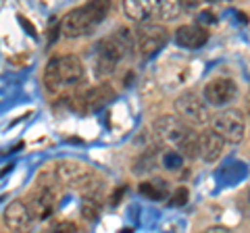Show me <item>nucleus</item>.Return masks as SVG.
<instances>
[{
	"mask_svg": "<svg viewBox=\"0 0 250 233\" xmlns=\"http://www.w3.org/2000/svg\"><path fill=\"white\" fill-rule=\"evenodd\" d=\"M152 129L156 137L163 139L169 146H173V148H177L184 158L194 160L200 156L198 134H194V129L186 121L177 119L173 115H163L152 123Z\"/></svg>",
	"mask_w": 250,
	"mask_h": 233,
	"instance_id": "nucleus-1",
	"label": "nucleus"
},
{
	"mask_svg": "<svg viewBox=\"0 0 250 233\" xmlns=\"http://www.w3.org/2000/svg\"><path fill=\"white\" fill-rule=\"evenodd\" d=\"M85 77L83 63L75 54L52 57L44 69V85L50 94H61L71 88H77Z\"/></svg>",
	"mask_w": 250,
	"mask_h": 233,
	"instance_id": "nucleus-2",
	"label": "nucleus"
},
{
	"mask_svg": "<svg viewBox=\"0 0 250 233\" xmlns=\"http://www.w3.org/2000/svg\"><path fill=\"white\" fill-rule=\"evenodd\" d=\"M136 50V36H131L129 27H117L115 32L103 38L96 46V75L104 77L115 71L119 60Z\"/></svg>",
	"mask_w": 250,
	"mask_h": 233,
	"instance_id": "nucleus-3",
	"label": "nucleus"
},
{
	"mask_svg": "<svg viewBox=\"0 0 250 233\" xmlns=\"http://www.w3.org/2000/svg\"><path fill=\"white\" fill-rule=\"evenodd\" d=\"M108 9H111L108 2H85L73 11H69L62 19V34L67 38L90 36L104 21Z\"/></svg>",
	"mask_w": 250,
	"mask_h": 233,
	"instance_id": "nucleus-4",
	"label": "nucleus"
},
{
	"mask_svg": "<svg viewBox=\"0 0 250 233\" xmlns=\"http://www.w3.org/2000/svg\"><path fill=\"white\" fill-rule=\"evenodd\" d=\"M175 111L186 119L188 125H205L208 123V104L205 102V98H200L196 92H182L175 98Z\"/></svg>",
	"mask_w": 250,
	"mask_h": 233,
	"instance_id": "nucleus-5",
	"label": "nucleus"
},
{
	"mask_svg": "<svg viewBox=\"0 0 250 233\" xmlns=\"http://www.w3.org/2000/svg\"><path fill=\"white\" fill-rule=\"evenodd\" d=\"M213 129L223 137V142L240 144L246 136V123L240 111H221L213 116Z\"/></svg>",
	"mask_w": 250,
	"mask_h": 233,
	"instance_id": "nucleus-6",
	"label": "nucleus"
},
{
	"mask_svg": "<svg viewBox=\"0 0 250 233\" xmlns=\"http://www.w3.org/2000/svg\"><path fill=\"white\" fill-rule=\"evenodd\" d=\"M169 40V29L159 23H142L136 32V50L142 57H152Z\"/></svg>",
	"mask_w": 250,
	"mask_h": 233,
	"instance_id": "nucleus-7",
	"label": "nucleus"
},
{
	"mask_svg": "<svg viewBox=\"0 0 250 233\" xmlns=\"http://www.w3.org/2000/svg\"><path fill=\"white\" fill-rule=\"evenodd\" d=\"M117 98V92L113 90L111 83H100L94 85V88L82 92V94L73 96V108L83 113H96L100 108H104L108 102H113Z\"/></svg>",
	"mask_w": 250,
	"mask_h": 233,
	"instance_id": "nucleus-8",
	"label": "nucleus"
},
{
	"mask_svg": "<svg viewBox=\"0 0 250 233\" xmlns=\"http://www.w3.org/2000/svg\"><path fill=\"white\" fill-rule=\"evenodd\" d=\"M205 102L210 106H225L238 96V85L229 77H215L205 83Z\"/></svg>",
	"mask_w": 250,
	"mask_h": 233,
	"instance_id": "nucleus-9",
	"label": "nucleus"
},
{
	"mask_svg": "<svg viewBox=\"0 0 250 233\" xmlns=\"http://www.w3.org/2000/svg\"><path fill=\"white\" fill-rule=\"evenodd\" d=\"M4 223H6V227L15 233H31V229H34V225H36V216L31 214L29 206L23 200H15L6 206Z\"/></svg>",
	"mask_w": 250,
	"mask_h": 233,
	"instance_id": "nucleus-10",
	"label": "nucleus"
},
{
	"mask_svg": "<svg viewBox=\"0 0 250 233\" xmlns=\"http://www.w3.org/2000/svg\"><path fill=\"white\" fill-rule=\"evenodd\" d=\"M25 204L29 206L31 214L38 219H48V216L54 213V192L46 185H38L36 190H31V194L27 196Z\"/></svg>",
	"mask_w": 250,
	"mask_h": 233,
	"instance_id": "nucleus-11",
	"label": "nucleus"
},
{
	"mask_svg": "<svg viewBox=\"0 0 250 233\" xmlns=\"http://www.w3.org/2000/svg\"><path fill=\"white\" fill-rule=\"evenodd\" d=\"M198 144H200V158L205 162H217L221 158L225 142L213 127H208L202 131V134H198Z\"/></svg>",
	"mask_w": 250,
	"mask_h": 233,
	"instance_id": "nucleus-12",
	"label": "nucleus"
},
{
	"mask_svg": "<svg viewBox=\"0 0 250 233\" xmlns=\"http://www.w3.org/2000/svg\"><path fill=\"white\" fill-rule=\"evenodd\" d=\"M175 42L184 48H200L208 42V32L202 25H192V23L179 25L175 29Z\"/></svg>",
	"mask_w": 250,
	"mask_h": 233,
	"instance_id": "nucleus-13",
	"label": "nucleus"
},
{
	"mask_svg": "<svg viewBox=\"0 0 250 233\" xmlns=\"http://www.w3.org/2000/svg\"><path fill=\"white\" fill-rule=\"evenodd\" d=\"M123 11L129 19L134 21H144L148 17H152L156 13V2H150V0H131V2H125L123 4Z\"/></svg>",
	"mask_w": 250,
	"mask_h": 233,
	"instance_id": "nucleus-14",
	"label": "nucleus"
},
{
	"mask_svg": "<svg viewBox=\"0 0 250 233\" xmlns=\"http://www.w3.org/2000/svg\"><path fill=\"white\" fill-rule=\"evenodd\" d=\"M140 194L150 200H163L169 194V183L165 179H154V181H142L140 183Z\"/></svg>",
	"mask_w": 250,
	"mask_h": 233,
	"instance_id": "nucleus-15",
	"label": "nucleus"
},
{
	"mask_svg": "<svg viewBox=\"0 0 250 233\" xmlns=\"http://www.w3.org/2000/svg\"><path fill=\"white\" fill-rule=\"evenodd\" d=\"M182 13V4L179 2H159L156 4V15L161 19H175Z\"/></svg>",
	"mask_w": 250,
	"mask_h": 233,
	"instance_id": "nucleus-16",
	"label": "nucleus"
},
{
	"mask_svg": "<svg viewBox=\"0 0 250 233\" xmlns=\"http://www.w3.org/2000/svg\"><path fill=\"white\" fill-rule=\"evenodd\" d=\"M82 214H83V219H88V221L98 219V214H100V200L83 198V202H82Z\"/></svg>",
	"mask_w": 250,
	"mask_h": 233,
	"instance_id": "nucleus-17",
	"label": "nucleus"
},
{
	"mask_svg": "<svg viewBox=\"0 0 250 233\" xmlns=\"http://www.w3.org/2000/svg\"><path fill=\"white\" fill-rule=\"evenodd\" d=\"M188 196H190V192H188V188H177V190H175V194L171 196L169 204H171V206H184L186 202H188Z\"/></svg>",
	"mask_w": 250,
	"mask_h": 233,
	"instance_id": "nucleus-18",
	"label": "nucleus"
},
{
	"mask_svg": "<svg viewBox=\"0 0 250 233\" xmlns=\"http://www.w3.org/2000/svg\"><path fill=\"white\" fill-rule=\"evenodd\" d=\"M75 231H77V227L71 221H59V223H54V227H52V233H75Z\"/></svg>",
	"mask_w": 250,
	"mask_h": 233,
	"instance_id": "nucleus-19",
	"label": "nucleus"
},
{
	"mask_svg": "<svg viewBox=\"0 0 250 233\" xmlns=\"http://www.w3.org/2000/svg\"><path fill=\"white\" fill-rule=\"evenodd\" d=\"M215 13H210V11H205V13H200V23H215Z\"/></svg>",
	"mask_w": 250,
	"mask_h": 233,
	"instance_id": "nucleus-20",
	"label": "nucleus"
},
{
	"mask_svg": "<svg viewBox=\"0 0 250 233\" xmlns=\"http://www.w3.org/2000/svg\"><path fill=\"white\" fill-rule=\"evenodd\" d=\"M202 233H231L228 227H221V225H215V227H210L207 231H202Z\"/></svg>",
	"mask_w": 250,
	"mask_h": 233,
	"instance_id": "nucleus-21",
	"label": "nucleus"
},
{
	"mask_svg": "<svg viewBox=\"0 0 250 233\" xmlns=\"http://www.w3.org/2000/svg\"><path fill=\"white\" fill-rule=\"evenodd\" d=\"M248 202H250V190H248Z\"/></svg>",
	"mask_w": 250,
	"mask_h": 233,
	"instance_id": "nucleus-22",
	"label": "nucleus"
}]
</instances>
